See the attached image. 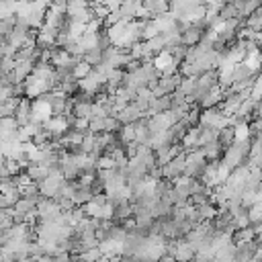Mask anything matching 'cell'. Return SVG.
Masks as SVG:
<instances>
[{"label": "cell", "mask_w": 262, "mask_h": 262, "mask_svg": "<svg viewBox=\"0 0 262 262\" xmlns=\"http://www.w3.org/2000/svg\"><path fill=\"white\" fill-rule=\"evenodd\" d=\"M141 117H143V113H141L133 103H129L127 107H123V109L119 111L117 121H119L121 125H133V123H137Z\"/></svg>", "instance_id": "1"}, {"label": "cell", "mask_w": 262, "mask_h": 262, "mask_svg": "<svg viewBox=\"0 0 262 262\" xmlns=\"http://www.w3.org/2000/svg\"><path fill=\"white\" fill-rule=\"evenodd\" d=\"M234 5V9H236V13H238V19H242V17H250L254 11H258L262 5L258 3V0H250V3H246V0H238V3H231Z\"/></svg>", "instance_id": "2"}, {"label": "cell", "mask_w": 262, "mask_h": 262, "mask_svg": "<svg viewBox=\"0 0 262 262\" xmlns=\"http://www.w3.org/2000/svg\"><path fill=\"white\" fill-rule=\"evenodd\" d=\"M203 35H205V31H201V29H197V27H189L183 35H181V43L185 45V47H195L201 39H203Z\"/></svg>", "instance_id": "3"}, {"label": "cell", "mask_w": 262, "mask_h": 262, "mask_svg": "<svg viewBox=\"0 0 262 262\" xmlns=\"http://www.w3.org/2000/svg\"><path fill=\"white\" fill-rule=\"evenodd\" d=\"M25 174L31 179V183L39 185V183H43V181L49 177V168H45V166H37V164H31V166L25 170Z\"/></svg>", "instance_id": "4"}, {"label": "cell", "mask_w": 262, "mask_h": 262, "mask_svg": "<svg viewBox=\"0 0 262 262\" xmlns=\"http://www.w3.org/2000/svg\"><path fill=\"white\" fill-rule=\"evenodd\" d=\"M234 256H236V244H234V242H227L225 246H221V248L215 252L213 260H215V262H234Z\"/></svg>", "instance_id": "5"}, {"label": "cell", "mask_w": 262, "mask_h": 262, "mask_svg": "<svg viewBox=\"0 0 262 262\" xmlns=\"http://www.w3.org/2000/svg\"><path fill=\"white\" fill-rule=\"evenodd\" d=\"M82 62H84V64H89L91 68H97V66L103 62V51H99L97 47H95V49H89V51H84Z\"/></svg>", "instance_id": "6"}, {"label": "cell", "mask_w": 262, "mask_h": 262, "mask_svg": "<svg viewBox=\"0 0 262 262\" xmlns=\"http://www.w3.org/2000/svg\"><path fill=\"white\" fill-rule=\"evenodd\" d=\"M91 199H93V193H91V189H78L76 193H74V197H72V203L74 205H80V207H84L86 203H91Z\"/></svg>", "instance_id": "7"}, {"label": "cell", "mask_w": 262, "mask_h": 262, "mask_svg": "<svg viewBox=\"0 0 262 262\" xmlns=\"http://www.w3.org/2000/svg\"><path fill=\"white\" fill-rule=\"evenodd\" d=\"M35 211V205L27 199H19L17 205L13 207V213H19V215H27V213H33Z\"/></svg>", "instance_id": "8"}, {"label": "cell", "mask_w": 262, "mask_h": 262, "mask_svg": "<svg viewBox=\"0 0 262 262\" xmlns=\"http://www.w3.org/2000/svg\"><path fill=\"white\" fill-rule=\"evenodd\" d=\"M93 72V68L89 66V64H84L82 60L76 64V68H74V72H72V76L76 78V80H82V78H86V76H89Z\"/></svg>", "instance_id": "9"}, {"label": "cell", "mask_w": 262, "mask_h": 262, "mask_svg": "<svg viewBox=\"0 0 262 262\" xmlns=\"http://www.w3.org/2000/svg\"><path fill=\"white\" fill-rule=\"evenodd\" d=\"M78 256H80L82 262H99V260L103 258V254H101L99 248H95V250H86V252H82V254H78Z\"/></svg>", "instance_id": "10"}, {"label": "cell", "mask_w": 262, "mask_h": 262, "mask_svg": "<svg viewBox=\"0 0 262 262\" xmlns=\"http://www.w3.org/2000/svg\"><path fill=\"white\" fill-rule=\"evenodd\" d=\"M121 129V123L117 121V117H107L105 119V131L103 133H115Z\"/></svg>", "instance_id": "11"}, {"label": "cell", "mask_w": 262, "mask_h": 262, "mask_svg": "<svg viewBox=\"0 0 262 262\" xmlns=\"http://www.w3.org/2000/svg\"><path fill=\"white\" fill-rule=\"evenodd\" d=\"M246 215H248V221H250V225H254V223H260V205H254V207H250Z\"/></svg>", "instance_id": "12"}, {"label": "cell", "mask_w": 262, "mask_h": 262, "mask_svg": "<svg viewBox=\"0 0 262 262\" xmlns=\"http://www.w3.org/2000/svg\"><path fill=\"white\" fill-rule=\"evenodd\" d=\"M95 205H99V207H105L107 205V195L105 193H99V195H93V199H91Z\"/></svg>", "instance_id": "13"}, {"label": "cell", "mask_w": 262, "mask_h": 262, "mask_svg": "<svg viewBox=\"0 0 262 262\" xmlns=\"http://www.w3.org/2000/svg\"><path fill=\"white\" fill-rule=\"evenodd\" d=\"M53 262H72V254H68V252H60L57 256H53Z\"/></svg>", "instance_id": "14"}, {"label": "cell", "mask_w": 262, "mask_h": 262, "mask_svg": "<svg viewBox=\"0 0 262 262\" xmlns=\"http://www.w3.org/2000/svg\"><path fill=\"white\" fill-rule=\"evenodd\" d=\"M156 262H177V260H174L172 256H168V254H162V256L156 260Z\"/></svg>", "instance_id": "15"}, {"label": "cell", "mask_w": 262, "mask_h": 262, "mask_svg": "<svg viewBox=\"0 0 262 262\" xmlns=\"http://www.w3.org/2000/svg\"><path fill=\"white\" fill-rule=\"evenodd\" d=\"M37 262H53V258L51 256H41V258H35Z\"/></svg>", "instance_id": "16"}, {"label": "cell", "mask_w": 262, "mask_h": 262, "mask_svg": "<svg viewBox=\"0 0 262 262\" xmlns=\"http://www.w3.org/2000/svg\"><path fill=\"white\" fill-rule=\"evenodd\" d=\"M0 199H3V195H0Z\"/></svg>", "instance_id": "17"}]
</instances>
